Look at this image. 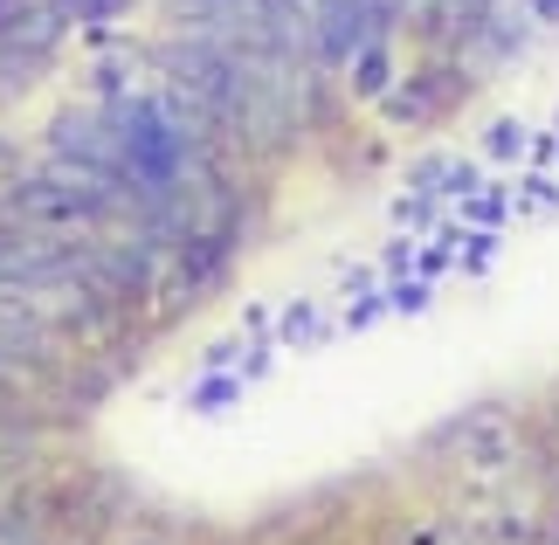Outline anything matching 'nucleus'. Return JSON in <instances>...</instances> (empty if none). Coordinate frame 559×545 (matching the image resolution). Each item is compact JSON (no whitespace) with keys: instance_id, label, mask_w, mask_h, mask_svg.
<instances>
[{"instance_id":"1","label":"nucleus","mask_w":559,"mask_h":545,"mask_svg":"<svg viewBox=\"0 0 559 545\" xmlns=\"http://www.w3.org/2000/svg\"><path fill=\"white\" fill-rule=\"evenodd\" d=\"M456 435H463V463H469V470H484V476L511 470V449H519V442H511V422H504V414L484 407V414H469Z\"/></svg>"},{"instance_id":"2","label":"nucleus","mask_w":559,"mask_h":545,"mask_svg":"<svg viewBox=\"0 0 559 545\" xmlns=\"http://www.w3.org/2000/svg\"><path fill=\"white\" fill-rule=\"evenodd\" d=\"M380 21V0H332L325 14H318V49L325 56H346L359 35H367Z\"/></svg>"},{"instance_id":"3","label":"nucleus","mask_w":559,"mask_h":545,"mask_svg":"<svg viewBox=\"0 0 559 545\" xmlns=\"http://www.w3.org/2000/svg\"><path fill=\"white\" fill-rule=\"evenodd\" d=\"M41 339H49V324L28 311V297H0V359L41 353Z\"/></svg>"},{"instance_id":"4","label":"nucleus","mask_w":559,"mask_h":545,"mask_svg":"<svg viewBox=\"0 0 559 545\" xmlns=\"http://www.w3.org/2000/svg\"><path fill=\"white\" fill-rule=\"evenodd\" d=\"M380 76H386V62H380V49H367V62H359V91H380Z\"/></svg>"},{"instance_id":"5","label":"nucleus","mask_w":559,"mask_h":545,"mask_svg":"<svg viewBox=\"0 0 559 545\" xmlns=\"http://www.w3.org/2000/svg\"><path fill=\"white\" fill-rule=\"evenodd\" d=\"M70 14H97V8H111V0H62Z\"/></svg>"},{"instance_id":"6","label":"nucleus","mask_w":559,"mask_h":545,"mask_svg":"<svg viewBox=\"0 0 559 545\" xmlns=\"http://www.w3.org/2000/svg\"><path fill=\"white\" fill-rule=\"evenodd\" d=\"M139 545H159V538H139Z\"/></svg>"}]
</instances>
